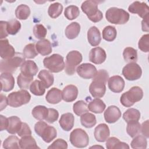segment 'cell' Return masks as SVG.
Segmentation results:
<instances>
[{
    "instance_id": "7",
    "label": "cell",
    "mask_w": 149,
    "mask_h": 149,
    "mask_svg": "<svg viewBox=\"0 0 149 149\" xmlns=\"http://www.w3.org/2000/svg\"><path fill=\"white\" fill-rule=\"evenodd\" d=\"M31 99L30 93L26 90L22 89L18 91L10 93L8 96V105L12 107L17 108L27 104Z\"/></svg>"
},
{
    "instance_id": "55",
    "label": "cell",
    "mask_w": 149,
    "mask_h": 149,
    "mask_svg": "<svg viewBox=\"0 0 149 149\" xmlns=\"http://www.w3.org/2000/svg\"><path fill=\"white\" fill-rule=\"evenodd\" d=\"M141 132L146 138L149 137L148 135V120L143 122L141 126Z\"/></svg>"
},
{
    "instance_id": "4",
    "label": "cell",
    "mask_w": 149,
    "mask_h": 149,
    "mask_svg": "<svg viewBox=\"0 0 149 149\" xmlns=\"http://www.w3.org/2000/svg\"><path fill=\"white\" fill-rule=\"evenodd\" d=\"M107 20L111 23L123 24L127 23L129 19V14L124 9L116 7L109 8L105 13Z\"/></svg>"
},
{
    "instance_id": "20",
    "label": "cell",
    "mask_w": 149,
    "mask_h": 149,
    "mask_svg": "<svg viewBox=\"0 0 149 149\" xmlns=\"http://www.w3.org/2000/svg\"><path fill=\"white\" fill-rule=\"evenodd\" d=\"M38 68L36 63L31 60L25 61L20 66L21 73L29 77H33L36 75Z\"/></svg>"
},
{
    "instance_id": "11",
    "label": "cell",
    "mask_w": 149,
    "mask_h": 149,
    "mask_svg": "<svg viewBox=\"0 0 149 149\" xmlns=\"http://www.w3.org/2000/svg\"><path fill=\"white\" fill-rule=\"evenodd\" d=\"M76 72L81 77L85 79H89L95 76L97 70L94 65L89 63H84L77 67Z\"/></svg>"
},
{
    "instance_id": "31",
    "label": "cell",
    "mask_w": 149,
    "mask_h": 149,
    "mask_svg": "<svg viewBox=\"0 0 149 149\" xmlns=\"http://www.w3.org/2000/svg\"><path fill=\"white\" fill-rule=\"evenodd\" d=\"M19 145L20 148H40L35 139L31 135L22 137L19 140Z\"/></svg>"
},
{
    "instance_id": "10",
    "label": "cell",
    "mask_w": 149,
    "mask_h": 149,
    "mask_svg": "<svg viewBox=\"0 0 149 149\" xmlns=\"http://www.w3.org/2000/svg\"><path fill=\"white\" fill-rule=\"evenodd\" d=\"M122 73L127 80L133 81L141 77L142 70L140 65L136 62H130L123 67Z\"/></svg>"
},
{
    "instance_id": "33",
    "label": "cell",
    "mask_w": 149,
    "mask_h": 149,
    "mask_svg": "<svg viewBox=\"0 0 149 149\" xmlns=\"http://www.w3.org/2000/svg\"><path fill=\"white\" fill-rule=\"evenodd\" d=\"M48 108L43 105H37L35 107L31 112L32 115L34 118L39 120H45L47 116Z\"/></svg>"
},
{
    "instance_id": "28",
    "label": "cell",
    "mask_w": 149,
    "mask_h": 149,
    "mask_svg": "<svg viewBox=\"0 0 149 149\" xmlns=\"http://www.w3.org/2000/svg\"><path fill=\"white\" fill-rule=\"evenodd\" d=\"M38 77L40 79L41 83L44 86L45 88H48L51 86L54 81L53 74L45 69L41 70L39 72Z\"/></svg>"
},
{
    "instance_id": "27",
    "label": "cell",
    "mask_w": 149,
    "mask_h": 149,
    "mask_svg": "<svg viewBox=\"0 0 149 149\" xmlns=\"http://www.w3.org/2000/svg\"><path fill=\"white\" fill-rule=\"evenodd\" d=\"M106 108V105L103 102L102 100L98 98H95L91 100L88 105V109L91 112L95 113H102Z\"/></svg>"
},
{
    "instance_id": "53",
    "label": "cell",
    "mask_w": 149,
    "mask_h": 149,
    "mask_svg": "<svg viewBox=\"0 0 149 149\" xmlns=\"http://www.w3.org/2000/svg\"><path fill=\"white\" fill-rule=\"evenodd\" d=\"M17 134L20 137L31 135V130L27 123L22 122L21 127L19 130V132H17Z\"/></svg>"
},
{
    "instance_id": "8",
    "label": "cell",
    "mask_w": 149,
    "mask_h": 149,
    "mask_svg": "<svg viewBox=\"0 0 149 149\" xmlns=\"http://www.w3.org/2000/svg\"><path fill=\"white\" fill-rule=\"evenodd\" d=\"M83 59L82 55L79 51H70L66 56L65 71L68 75H73L76 70L77 66L81 62Z\"/></svg>"
},
{
    "instance_id": "47",
    "label": "cell",
    "mask_w": 149,
    "mask_h": 149,
    "mask_svg": "<svg viewBox=\"0 0 149 149\" xmlns=\"http://www.w3.org/2000/svg\"><path fill=\"white\" fill-rule=\"evenodd\" d=\"M21 29V24L19 20H11L7 23V31L9 34L15 35Z\"/></svg>"
},
{
    "instance_id": "16",
    "label": "cell",
    "mask_w": 149,
    "mask_h": 149,
    "mask_svg": "<svg viewBox=\"0 0 149 149\" xmlns=\"http://www.w3.org/2000/svg\"><path fill=\"white\" fill-rule=\"evenodd\" d=\"M121 115V112L118 107L115 105H111L105 111L104 116L107 123H113L119 119Z\"/></svg>"
},
{
    "instance_id": "43",
    "label": "cell",
    "mask_w": 149,
    "mask_h": 149,
    "mask_svg": "<svg viewBox=\"0 0 149 149\" xmlns=\"http://www.w3.org/2000/svg\"><path fill=\"white\" fill-rule=\"evenodd\" d=\"M131 142V147L133 148H146L147 141L146 137L142 135H137L133 137Z\"/></svg>"
},
{
    "instance_id": "6",
    "label": "cell",
    "mask_w": 149,
    "mask_h": 149,
    "mask_svg": "<svg viewBox=\"0 0 149 149\" xmlns=\"http://www.w3.org/2000/svg\"><path fill=\"white\" fill-rule=\"evenodd\" d=\"M43 64L44 67L52 73L60 72L65 66L63 57L58 54H54L45 58L43 60Z\"/></svg>"
},
{
    "instance_id": "56",
    "label": "cell",
    "mask_w": 149,
    "mask_h": 149,
    "mask_svg": "<svg viewBox=\"0 0 149 149\" xmlns=\"http://www.w3.org/2000/svg\"><path fill=\"white\" fill-rule=\"evenodd\" d=\"M148 17L149 16L147 15L143 18L141 22V29L143 31L148 32L149 31V26H148Z\"/></svg>"
},
{
    "instance_id": "35",
    "label": "cell",
    "mask_w": 149,
    "mask_h": 149,
    "mask_svg": "<svg viewBox=\"0 0 149 149\" xmlns=\"http://www.w3.org/2000/svg\"><path fill=\"white\" fill-rule=\"evenodd\" d=\"M30 15V8L25 4L19 5L15 10L16 17L20 20L27 19L29 17Z\"/></svg>"
},
{
    "instance_id": "2",
    "label": "cell",
    "mask_w": 149,
    "mask_h": 149,
    "mask_svg": "<svg viewBox=\"0 0 149 149\" xmlns=\"http://www.w3.org/2000/svg\"><path fill=\"white\" fill-rule=\"evenodd\" d=\"M143 97V91L139 86H133L127 91L123 93L120 98V103L125 107H130L136 102L140 101Z\"/></svg>"
},
{
    "instance_id": "21",
    "label": "cell",
    "mask_w": 149,
    "mask_h": 149,
    "mask_svg": "<svg viewBox=\"0 0 149 149\" xmlns=\"http://www.w3.org/2000/svg\"><path fill=\"white\" fill-rule=\"evenodd\" d=\"M78 92L76 86L73 84L68 85L64 87L62 91V99L66 102H72L77 98Z\"/></svg>"
},
{
    "instance_id": "1",
    "label": "cell",
    "mask_w": 149,
    "mask_h": 149,
    "mask_svg": "<svg viewBox=\"0 0 149 149\" xmlns=\"http://www.w3.org/2000/svg\"><path fill=\"white\" fill-rule=\"evenodd\" d=\"M100 2L97 1L88 0L84 1L81 5L82 11L94 23L100 22L103 17L102 13L98 8V3Z\"/></svg>"
},
{
    "instance_id": "29",
    "label": "cell",
    "mask_w": 149,
    "mask_h": 149,
    "mask_svg": "<svg viewBox=\"0 0 149 149\" xmlns=\"http://www.w3.org/2000/svg\"><path fill=\"white\" fill-rule=\"evenodd\" d=\"M80 31V25L77 22H72L69 24L65 31L66 37L68 39H74L76 38Z\"/></svg>"
},
{
    "instance_id": "9",
    "label": "cell",
    "mask_w": 149,
    "mask_h": 149,
    "mask_svg": "<svg viewBox=\"0 0 149 149\" xmlns=\"http://www.w3.org/2000/svg\"><path fill=\"white\" fill-rule=\"evenodd\" d=\"M69 139L71 144L77 148L86 147L89 143L87 133L80 128L74 129L70 134Z\"/></svg>"
},
{
    "instance_id": "49",
    "label": "cell",
    "mask_w": 149,
    "mask_h": 149,
    "mask_svg": "<svg viewBox=\"0 0 149 149\" xmlns=\"http://www.w3.org/2000/svg\"><path fill=\"white\" fill-rule=\"evenodd\" d=\"M139 48L144 52L149 51V34H146L143 35L139 40L138 42Z\"/></svg>"
},
{
    "instance_id": "39",
    "label": "cell",
    "mask_w": 149,
    "mask_h": 149,
    "mask_svg": "<svg viewBox=\"0 0 149 149\" xmlns=\"http://www.w3.org/2000/svg\"><path fill=\"white\" fill-rule=\"evenodd\" d=\"M30 90L34 95L40 96L44 95L45 93V88L41 81L36 80L30 84Z\"/></svg>"
},
{
    "instance_id": "17",
    "label": "cell",
    "mask_w": 149,
    "mask_h": 149,
    "mask_svg": "<svg viewBox=\"0 0 149 149\" xmlns=\"http://www.w3.org/2000/svg\"><path fill=\"white\" fill-rule=\"evenodd\" d=\"M15 48L9 43L8 39L0 41V55L3 59H8L15 55Z\"/></svg>"
},
{
    "instance_id": "12",
    "label": "cell",
    "mask_w": 149,
    "mask_h": 149,
    "mask_svg": "<svg viewBox=\"0 0 149 149\" xmlns=\"http://www.w3.org/2000/svg\"><path fill=\"white\" fill-rule=\"evenodd\" d=\"M128 10L134 14H137L140 17L144 18L149 14V7L145 2L134 1L128 8Z\"/></svg>"
},
{
    "instance_id": "5",
    "label": "cell",
    "mask_w": 149,
    "mask_h": 149,
    "mask_svg": "<svg viewBox=\"0 0 149 149\" xmlns=\"http://www.w3.org/2000/svg\"><path fill=\"white\" fill-rule=\"evenodd\" d=\"M24 61L25 58L21 54H16L13 57L10 59H2L0 63L1 72L13 73L18 67L21 66Z\"/></svg>"
},
{
    "instance_id": "40",
    "label": "cell",
    "mask_w": 149,
    "mask_h": 149,
    "mask_svg": "<svg viewBox=\"0 0 149 149\" xmlns=\"http://www.w3.org/2000/svg\"><path fill=\"white\" fill-rule=\"evenodd\" d=\"M19 139L16 136L12 135L8 137L3 142V147L6 149H18L20 147Z\"/></svg>"
},
{
    "instance_id": "57",
    "label": "cell",
    "mask_w": 149,
    "mask_h": 149,
    "mask_svg": "<svg viewBox=\"0 0 149 149\" xmlns=\"http://www.w3.org/2000/svg\"><path fill=\"white\" fill-rule=\"evenodd\" d=\"M0 119H1V131H2L7 129V127L8 125V118L1 115Z\"/></svg>"
},
{
    "instance_id": "30",
    "label": "cell",
    "mask_w": 149,
    "mask_h": 149,
    "mask_svg": "<svg viewBox=\"0 0 149 149\" xmlns=\"http://www.w3.org/2000/svg\"><path fill=\"white\" fill-rule=\"evenodd\" d=\"M106 147L108 149H118V148H126L129 149V145L124 142L120 141L118 138L112 137L107 140Z\"/></svg>"
},
{
    "instance_id": "22",
    "label": "cell",
    "mask_w": 149,
    "mask_h": 149,
    "mask_svg": "<svg viewBox=\"0 0 149 149\" xmlns=\"http://www.w3.org/2000/svg\"><path fill=\"white\" fill-rule=\"evenodd\" d=\"M87 40L90 44L93 47L97 46L101 41V33L95 26L91 27L87 31Z\"/></svg>"
},
{
    "instance_id": "14",
    "label": "cell",
    "mask_w": 149,
    "mask_h": 149,
    "mask_svg": "<svg viewBox=\"0 0 149 149\" xmlns=\"http://www.w3.org/2000/svg\"><path fill=\"white\" fill-rule=\"evenodd\" d=\"M107 54L104 49L97 47L92 48L89 53V60L95 64H101L106 59Z\"/></svg>"
},
{
    "instance_id": "36",
    "label": "cell",
    "mask_w": 149,
    "mask_h": 149,
    "mask_svg": "<svg viewBox=\"0 0 149 149\" xmlns=\"http://www.w3.org/2000/svg\"><path fill=\"white\" fill-rule=\"evenodd\" d=\"M127 133L132 138L137 136L141 132V125L139 121H132L127 123Z\"/></svg>"
},
{
    "instance_id": "58",
    "label": "cell",
    "mask_w": 149,
    "mask_h": 149,
    "mask_svg": "<svg viewBox=\"0 0 149 149\" xmlns=\"http://www.w3.org/2000/svg\"><path fill=\"white\" fill-rule=\"evenodd\" d=\"M7 105H8V98H6L5 95L1 94V111L5 108Z\"/></svg>"
},
{
    "instance_id": "52",
    "label": "cell",
    "mask_w": 149,
    "mask_h": 149,
    "mask_svg": "<svg viewBox=\"0 0 149 149\" xmlns=\"http://www.w3.org/2000/svg\"><path fill=\"white\" fill-rule=\"evenodd\" d=\"M108 79H109V75L108 72L104 69H100L98 71H97L96 74L93 77V80H100L107 84Z\"/></svg>"
},
{
    "instance_id": "25",
    "label": "cell",
    "mask_w": 149,
    "mask_h": 149,
    "mask_svg": "<svg viewBox=\"0 0 149 149\" xmlns=\"http://www.w3.org/2000/svg\"><path fill=\"white\" fill-rule=\"evenodd\" d=\"M45 99L49 104H56L62 99V91L56 87H53L47 92Z\"/></svg>"
},
{
    "instance_id": "38",
    "label": "cell",
    "mask_w": 149,
    "mask_h": 149,
    "mask_svg": "<svg viewBox=\"0 0 149 149\" xmlns=\"http://www.w3.org/2000/svg\"><path fill=\"white\" fill-rule=\"evenodd\" d=\"M33 80V77H29L20 73L17 78V83L20 88L28 89Z\"/></svg>"
},
{
    "instance_id": "24",
    "label": "cell",
    "mask_w": 149,
    "mask_h": 149,
    "mask_svg": "<svg viewBox=\"0 0 149 149\" xmlns=\"http://www.w3.org/2000/svg\"><path fill=\"white\" fill-rule=\"evenodd\" d=\"M36 48L38 53L42 56H46L52 52V45L47 39H42L38 41L36 44Z\"/></svg>"
},
{
    "instance_id": "26",
    "label": "cell",
    "mask_w": 149,
    "mask_h": 149,
    "mask_svg": "<svg viewBox=\"0 0 149 149\" xmlns=\"http://www.w3.org/2000/svg\"><path fill=\"white\" fill-rule=\"evenodd\" d=\"M8 118V125L6 129L7 132L10 134L17 133L20 130L22 122L20 119L16 116H12Z\"/></svg>"
},
{
    "instance_id": "42",
    "label": "cell",
    "mask_w": 149,
    "mask_h": 149,
    "mask_svg": "<svg viewBox=\"0 0 149 149\" xmlns=\"http://www.w3.org/2000/svg\"><path fill=\"white\" fill-rule=\"evenodd\" d=\"M117 35V31L114 26H107L102 30V38L105 41L111 42L113 41Z\"/></svg>"
},
{
    "instance_id": "23",
    "label": "cell",
    "mask_w": 149,
    "mask_h": 149,
    "mask_svg": "<svg viewBox=\"0 0 149 149\" xmlns=\"http://www.w3.org/2000/svg\"><path fill=\"white\" fill-rule=\"evenodd\" d=\"M74 121V118L72 113H65L61 115L59 123L63 130L68 132L73 128Z\"/></svg>"
},
{
    "instance_id": "45",
    "label": "cell",
    "mask_w": 149,
    "mask_h": 149,
    "mask_svg": "<svg viewBox=\"0 0 149 149\" xmlns=\"http://www.w3.org/2000/svg\"><path fill=\"white\" fill-rule=\"evenodd\" d=\"M80 15L79 8L75 5H69L67 6L64 11V15L68 20H72L77 18Z\"/></svg>"
},
{
    "instance_id": "48",
    "label": "cell",
    "mask_w": 149,
    "mask_h": 149,
    "mask_svg": "<svg viewBox=\"0 0 149 149\" xmlns=\"http://www.w3.org/2000/svg\"><path fill=\"white\" fill-rule=\"evenodd\" d=\"M33 34L36 38L42 40L47 34L46 28L41 24H37L33 28Z\"/></svg>"
},
{
    "instance_id": "15",
    "label": "cell",
    "mask_w": 149,
    "mask_h": 149,
    "mask_svg": "<svg viewBox=\"0 0 149 149\" xmlns=\"http://www.w3.org/2000/svg\"><path fill=\"white\" fill-rule=\"evenodd\" d=\"M125 83L123 79L118 75H115L109 78L108 86L111 91L119 93L122 92L125 87Z\"/></svg>"
},
{
    "instance_id": "18",
    "label": "cell",
    "mask_w": 149,
    "mask_h": 149,
    "mask_svg": "<svg viewBox=\"0 0 149 149\" xmlns=\"http://www.w3.org/2000/svg\"><path fill=\"white\" fill-rule=\"evenodd\" d=\"M94 135L97 141L104 142L107 141L110 135V131L108 125L105 123L99 124L94 129Z\"/></svg>"
},
{
    "instance_id": "46",
    "label": "cell",
    "mask_w": 149,
    "mask_h": 149,
    "mask_svg": "<svg viewBox=\"0 0 149 149\" xmlns=\"http://www.w3.org/2000/svg\"><path fill=\"white\" fill-rule=\"evenodd\" d=\"M38 52L36 50V45L33 43H30L26 45L23 51V55L25 58L32 59L34 58L38 55Z\"/></svg>"
},
{
    "instance_id": "19",
    "label": "cell",
    "mask_w": 149,
    "mask_h": 149,
    "mask_svg": "<svg viewBox=\"0 0 149 149\" xmlns=\"http://www.w3.org/2000/svg\"><path fill=\"white\" fill-rule=\"evenodd\" d=\"M1 84V91L8 92L13 90L15 86V79L12 73H2L0 77Z\"/></svg>"
},
{
    "instance_id": "54",
    "label": "cell",
    "mask_w": 149,
    "mask_h": 149,
    "mask_svg": "<svg viewBox=\"0 0 149 149\" xmlns=\"http://www.w3.org/2000/svg\"><path fill=\"white\" fill-rule=\"evenodd\" d=\"M7 23L8 22L2 21L0 22V38L2 40V38H5L8 36V33L7 31Z\"/></svg>"
},
{
    "instance_id": "32",
    "label": "cell",
    "mask_w": 149,
    "mask_h": 149,
    "mask_svg": "<svg viewBox=\"0 0 149 149\" xmlns=\"http://www.w3.org/2000/svg\"><path fill=\"white\" fill-rule=\"evenodd\" d=\"M80 122L81 125L86 128H91L97 123L95 116L89 112H86L81 115Z\"/></svg>"
},
{
    "instance_id": "41",
    "label": "cell",
    "mask_w": 149,
    "mask_h": 149,
    "mask_svg": "<svg viewBox=\"0 0 149 149\" xmlns=\"http://www.w3.org/2000/svg\"><path fill=\"white\" fill-rule=\"evenodd\" d=\"M63 10V6L59 2L51 3L48 9V15L52 19H55L59 16Z\"/></svg>"
},
{
    "instance_id": "34",
    "label": "cell",
    "mask_w": 149,
    "mask_h": 149,
    "mask_svg": "<svg viewBox=\"0 0 149 149\" xmlns=\"http://www.w3.org/2000/svg\"><path fill=\"white\" fill-rule=\"evenodd\" d=\"M140 118V112L134 108H129L126 110L123 115V119L127 122L132 121H139Z\"/></svg>"
},
{
    "instance_id": "44",
    "label": "cell",
    "mask_w": 149,
    "mask_h": 149,
    "mask_svg": "<svg viewBox=\"0 0 149 149\" xmlns=\"http://www.w3.org/2000/svg\"><path fill=\"white\" fill-rule=\"evenodd\" d=\"M73 111L77 116H81L83 113L88 112V105L83 100L77 101L73 105Z\"/></svg>"
},
{
    "instance_id": "37",
    "label": "cell",
    "mask_w": 149,
    "mask_h": 149,
    "mask_svg": "<svg viewBox=\"0 0 149 149\" xmlns=\"http://www.w3.org/2000/svg\"><path fill=\"white\" fill-rule=\"evenodd\" d=\"M123 56L126 62H136L137 60V50L132 47H126L123 50Z\"/></svg>"
},
{
    "instance_id": "50",
    "label": "cell",
    "mask_w": 149,
    "mask_h": 149,
    "mask_svg": "<svg viewBox=\"0 0 149 149\" xmlns=\"http://www.w3.org/2000/svg\"><path fill=\"white\" fill-rule=\"evenodd\" d=\"M59 117L58 111L54 108H48V112L47 116L45 120L49 123H52L58 120Z\"/></svg>"
},
{
    "instance_id": "13",
    "label": "cell",
    "mask_w": 149,
    "mask_h": 149,
    "mask_svg": "<svg viewBox=\"0 0 149 149\" xmlns=\"http://www.w3.org/2000/svg\"><path fill=\"white\" fill-rule=\"evenodd\" d=\"M105 83L97 80H93L89 86V91L94 98L102 97L106 91Z\"/></svg>"
},
{
    "instance_id": "51",
    "label": "cell",
    "mask_w": 149,
    "mask_h": 149,
    "mask_svg": "<svg viewBox=\"0 0 149 149\" xmlns=\"http://www.w3.org/2000/svg\"><path fill=\"white\" fill-rule=\"evenodd\" d=\"M67 148H68L67 142L62 139H56L48 147V149H55V148L66 149Z\"/></svg>"
},
{
    "instance_id": "3",
    "label": "cell",
    "mask_w": 149,
    "mask_h": 149,
    "mask_svg": "<svg viewBox=\"0 0 149 149\" xmlns=\"http://www.w3.org/2000/svg\"><path fill=\"white\" fill-rule=\"evenodd\" d=\"M34 130L36 133L47 143L52 141L57 136V132L55 127L48 125L42 120L37 122L35 124Z\"/></svg>"
}]
</instances>
